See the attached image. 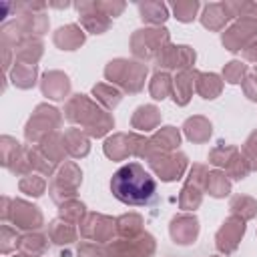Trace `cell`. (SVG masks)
Segmentation results:
<instances>
[{
	"label": "cell",
	"instance_id": "obj_1",
	"mask_svg": "<svg viewBox=\"0 0 257 257\" xmlns=\"http://www.w3.org/2000/svg\"><path fill=\"white\" fill-rule=\"evenodd\" d=\"M110 191L124 205L143 207L155 199L157 183L139 163H128L112 175Z\"/></svg>",
	"mask_w": 257,
	"mask_h": 257
},
{
	"label": "cell",
	"instance_id": "obj_2",
	"mask_svg": "<svg viewBox=\"0 0 257 257\" xmlns=\"http://www.w3.org/2000/svg\"><path fill=\"white\" fill-rule=\"evenodd\" d=\"M66 118L70 122L80 124L82 131L88 133L90 137H102L114 124L112 116L106 110H102L98 104L88 100L84 94H74L68 100V104H66Z\"/></svg>",
	"mask_w": 257,
	"mask_h": 257
},
{
	"label": "cell",
	"instance_id": "obj_3",
	"mask_svg": "<svg viewBox=\"0 0 257 257\" xmlns=\"http://www.w3.org/2000/svg\"><path fill=\"white\" fill-rule=\"evenodd\" d=\"M104 76H106L110 82L118 84L122 90L139 92V90L145 86L147 66H145L143 62L116 58V60L108 62V66L104 68Z\"/></svg>",
	"mask_w": 257,
	"mask_h": 257
},
{
	"label": "cell",
	"instance_id": "obj_4",
	"mask_svg": "<svg viewBox=\"0 0 257 257\" xmlns=\"http://www.w3.org/2000/svg\"><path fill=\"white\" fill-rule=\"evenodd\" d=\"M58 124H60V112L54 106L40 104V106H36V110L28 118L24 135L30 143H40L42 139L52 135L54 128H58Z\"/></svg>",
	"mask_w": 257,
	"mask_h": 257
},
{
	"label": "cell",
	"instance_id": "obj_5",
	"mask_svg": "<svg viewBox=\"0 0 257 257\" xmlns=\"http://www.w3.org/2000/svg\"><path fill=\"white\" fill-rule=\"evenodd\" d=\"M167 44H169L167 28H143L137 30L131 38L133 54L139 58H157Z\"/></svg>",
	"mask_w": 257,
	"mask_h": 257
},
{
	"label": "cell",
	"instance_id": "obj_6",
	"mask_svg": "<svg viewBox=\"0 0 257 257\" xmlns=\"http://www.w3.org/2000/svg\"><path fill=\"white\" fill-rule=\"evenodd\" d=\"M82 181V173L74 163H64V167L56 173V177L52 179L48 193L56 203H64L68 199L76 197L78 185Z\"/></svg>",
	"mask_w": 257,
	"mask_h": 257
},
{
	"label": "cell",
	"instance_id": "obj_7",
	"mask_svg": "<svg viewBox=\"0 0 257 257\" xmlns=\"http://www.w3.org/2000/svg\"><path fill=\"white\" fill-rule=\"evenodd\" d=\"M10 203L12 207L8 209V197L2 199V221L4 223L12 221L20 229H38L42 225V213L38 211V207L26 201H20V199H14Z\"/></svg>",
	"mask_w": 257,
	"mask_h": 257
},
{
	"label": "cell",
	"instance_id": "obj_8",
	"mask_svg": "<svg viewBox=\"0 0 257 257\" xmlns=\"http://www.w3.org/2000/svg\"><path fill=\"white\" fill-rule=\"evenodd\" d=\"M106 257H151L155 253V239L141 233L133 239H116L104 247Z\"/></svg>",
	"mask_w": 257,
	"mask_h": 257
},
{
	"label": "cell",
	"instance_id": "obj_9",
	"mask_svg": "<svg viewBox=\"0 0 257 257\" xmlns=\"http://www.w3.org/2000/svg\"><path fill=\"white\" fill-rule=\"evenodd\" d=\"M147 139L137 137L135 133H118L104 143V155L112 161H122L126 157H143Z\"/></svg>",
	"mask_w": 257,
	"mask_h": 257
},
{
	"label": "cell",
	"instance_id": "obj_10",
	"mask_svg": "<svg viewBox=\"0 0 257 257\" xmlns=\"http://www.w3.org/2000/svg\"><path fill=\"white\" fill-rule=\"evenodd\" d=\"M241 20L235 22L225 34H223V44L229 50H241L249 42H253V36L257 34V10L251 14H239Z\"/></svg>",
	"mask_w": 257,
	"mask_h": 257
},
{
	"label": "cell",
	"instance_id": "obj_11",
	"mask_svg": "<svg viewBox=\"0 0 257 257\" xmlns=\"http://www.w3.org/2000/svg\"><path fill=\"white\" fill-rule=\"evenodd\" d=\"M207 175H209V171H207L203 165H193L191 175H189V179H187V183H185V187H183V191H181V195H179V205H181V209L193 211V209L199 207V203H201V193H203V189H205Z\"/></svg>",
	"mask_w": 257,
	"mask_h": 257
},
{
	"label": "cell",
	"instance_id": "obj_12",
	"mask_svg": "<svg viewBox=\"0 0 257 257\" xmlns=\"http://www.w3.org/2000/svg\"><path fill=\"white\" fill-rule=\"evenodd\" d=\"M114 231H116V221H112L110 217L98 215V213H88L80 223L82 237L88 241H94V243L112 241Z\"/></svg>",
	"mask_w": 257,
	"mask_h": 257
},
{
	"label": "cell",
	"instance_id": "obj_13",
	"mask_svg": "<svg viewBox=\"0 0 257 257\" xmlns=\"http://www.w3.org/2000/svg\"><path fill=\"white\" fill-rule=\"evenodd\" d=\"M151 169L163 179V181H177L183 177L187 167V157L183 153H165L149 159Z\"/></svg>",
	"mask_w": 257,
	"mask_h": 257
},
{
	"label": "cell",
	"instance_id": "obj_14",
	"mask_svg": "<svg viewBox=\"0 0 257 257\" xmlns=\"http://www.w3.org/2000/svg\"><path fill=\"white\" fill-rule=\"evenodd\" d=\"M159 68H179V70H187L195 64V50L191 46H173L167 44L159 56L155 58Z\"/></svg>",
	"mask_w": 257,
	"mask_h": 257
},
{
	"label": "cell",
	"instance_id": "obj_15",
	"mask_svg": "<svg viewBox=\"0 0 257 257\" xmlns=\"http://www.w3.org/2000/svg\"><path fill=\"white\" fill-rule=\"evenodd\" d=\"M243 233H245V221H243L241 217L231 215V217L223 223V227L217 231V237H215L217 249L223 251L225 255H227V253H233V251L237 249V245H239Z\"/></svg>",
	"mask_w": 257,
	"mask_h": 257
},
{
	"label": "cell",
	"instance_id": "obj_16",
	"mask_svg": "<svg viewBox=\"0 0 257 257\" xmlns=\"http://www.w3.org/2000/svg\"><path fill=\"white\" fill-rule=\"evenodd\" d=\"M179 141H181L179 131H177L175 126H165V128H161L159 133H155L151 139H147L143 157L149 161L151 157L165 155V153H173V149L179 145Z\"/></svg>",
	"mask_w": 257,
	"mask_h": 257
},
{
	"label": "cell",
	"instance_id": "obj_17",
	"mask_svg": "<svg viewBox=\"0 0 257 257\" xmlns=\"http://www.w3.org/2000/svg\"><path fill=\"white\" fill-rule=\"evenodd\" d=\"M76 8L80 12V20H82L86 30H90L94 34H100L110 26L108 16L100 10L98 2H80V4H76Z\"/></svg>",
	"mask_w": 257,
	"mask_h": 257
},
{
	"label": "cell",
	"instance_id": "obj_18",
	"mask_svg": "<svg viewBox=\"0 0 257 257\" xmlns=\"http://www.w3.org/2000/svg\"><path fill=\"white\" fill-rule=\"evenodd\" d=\"M199 235V221L193 215H179L171 221V237L179 245H189Z\"/></svg>",
	"mask_w": 257,
	"mask_h": 257
},
{
	"label": "cell",
	"instance_id": "obj_19",
	"mask_svg": "<svg viewBox=\"0 0 257 257\" xmlns=\"http://www.w3.org/2000/svg\"><path fill=\"white\" fill-rule=\"evenodd\" d=\"M197 76L199 72L193 70V68H187V70H179L177 76L173 78V98L177 104H187L191 94H193V88L197 86Z\"/></svg>",
	"mask_w": 257,
	"mask_h": 257
},
{
	"label": "cell",
	"instance_id": "obj_20",
	"mask_svg": "<svg viewBox=\"0 0 257 257\" xmlns=\"http://www.w3.org/2000/svg\"><path fill=\"white\" fill-rule=\"evenodd\" d=\"M42 94L48 96V98H54V100H62L68 90H70V82L66 78V74L58 72V70H52V72H46L42 76Z\"/></svg>",
	"mask_w": 257,
	"mask_h": 257
},
{
	"label": "cell",
	"instance_id": "obj_21",
	"mask_svg": "<svg viewBox=\"0 0 257 257\" xmlns=\"http://www.w3.org/2000/svg\"><path fill=\"white\" fill-rule=\"evenodd\" d=\"M233 18V10H231V4L229 2H219V4H209L201 16V22L203 26L211 28V30H221L223 24L227 20Z\"/></svg>",
	"mask_w": 257,
	"mask_h": 257
},
{
	"label": "cell",
	"instance_id": "obj_22",
	"mask_svg": "<svg viewBox=\"0 0 257 257\" xmlns=\"http://www.w3.org/2000/svg\"><path fill=\"white\" fill-rule=\"evenodd\" d=\"M64 147H66V153L74 159L78 157H84L88 151H90V145H88V137L82 128H68L64 135Z\"/></svg>",
	"mask_w": 257,
	"mask_h": 257
},
{
	"label": "cell",
	"instance_id": "obj_23",
	"mask_svg": "<svg viewBox=\"0 0 257 257\" xmlns=\"http://www.w3.org/2000/svg\"><path fill=\"white\" fill-rule=\"evenodd\" d=\"M84 42V32L74 26V24H68V26H62L56 30L54 34V44L62 50H74L78 48L80 44Z\"/></svg>",
	"mask_w": 257,
	"mask_h": 257
},
{
	"label": "cell",
	"instance_id": "obj_24",
	"mask_svg": "<svg viewBox=\"0 0 257 257\" xmlns=\"http://www.w3.org/2000/svg\"><path fill=\"white\" fill-rule=\"evenodd\" d=\"M40 54H42V42L34 36H26L14 46V56L24 64H34L40 58Z\"/></svg>",
	"mask_w": 257,
	"mask_h": 257
},
{
	"label": "cell",
	"instance_id": "obj_25",
	"mask_svg": "<svg viewBox=\"0 0 257 257\" xmlns=\"http://www.w3.org/2000/svg\"><path fill=\"white\" fill-rule=\"evenodd\" d=\"M36 149H38L50 163H54V165L60 163V161L64 159V155H66L64 139H62L60 135H56V133H52V135H48L46 139H42Z\"/></svg>",
	"mask_w": 257,
	"mask_h": 257
},
{
	"label": "cell",
	"instance_id": "obj_26",
	"mask_svg": "<svg viewBox=\"0 0 257 257\" xmlns=\"http://www.w3.org/2000/svg\"><path fill=\"white\" fill-rule=\"evenodd\" d=\"M159 120H161V112L153 104L139 106L137 112L133 114V126L139 131H153L159 124Z\"/></svg>",
	"mask_w": 257,
	"mask_h": 257
},
{
	"label": "cell",
	"instance_id": "obj_27",
	"mask_svg": "<svg viewBox=\"0 0 257 257\" xmlns=\"http://www.w3.org/2000/svg\"><path fill=\"white\" fill-rule=\"evenodd\" d=\"M48 239L56 245H68L76 239V229H74V225H70L62 219L52 221L48 225Z\"/></svg>",
	"mask_w": 257,
	"mask_h": 257
},
{
	"label": "cell",
	"instance_id": "obj_28",
	"mask_svg": "<svg viewBox=\"0 0 257 257\" xmlns=\"http://www.w3.org/2000/svg\"><path fill=\"white\" fill-rule=\"evenodd\" d=\"M195 88L203 98H215L223 88V80L215 72H199Z\"/></svg>",
	"mask_w": 257,
	"mask_h": 257
},
{
	"label": "cell",
	"instance_id": "obj_29",
	"mask_svg": "<svg viewBox=\"0 0 257 257\" xmlns=\"http://www.w3.org/2000/svg\"><path fill=\"white\" fill-rule=\"evenodd\" d=\"M48 247V241L44 235H38V233H28V235H22L20 241H18V249L20 253L28 255V257H38L46 251Z\"/></svg>",
	"mask_w": 257,
	"mask_h": 257
},
{
	"label": "cell",
	"instance_id": "obj_30",
	"mask_svg": "<svg viewBox=\"0 0 257 257\" xmlns=\"http://www.w3.org/2000/svg\"><path fill=\"white\" fill-rule=\"evenodd\" d=\"M183 128H185L187 137H189L191 141H195V143H203V141H207L209 135H211V122H209L207 118H203V116H193V118H189Z\"/></svg>",
	"mask_w": 257,
	"mask_h": 257
},
{
	"label": "cell",
	"instance_id": "obj_31",
	"mask_svg": "<svg viewBox=\"0 0 257 257\" xmlns=\"http://www.w3.org/2000/svg\"><path fill=\"white\" fill-rule=\"evenodd\" d=\"M10 76H12V82H14L18 88H30V86H34V82H36V66H34V64L18 62V64L12 68Z\"/></svg>",
	"mask_w": 257,
	"mask_h": 257
},
{
	"label": "cell",
	"instance_id": "obj_32",
	"mask_svg": "<svg viewBox=\"0 0 257 257\" xmlns=\"http://www.w3.org/2000/svg\"><path fill=\"white\" fill-rule=\"evenodd\" d=\"M86 217V207L76 201V199H68L64 203H60V219L70 223V225H76V223H82V219Z\"/></svg>",
	"mask_w": 257,
	"mask_h": 257
},
{
	"label": "cell",
	"instance_id": "obj_33",
	"mask_svg": "<svg viewBox=\"0 0 257 257\" xmlns=\"http://www.w3.org/2000/svg\"><path fill=\"white\" fill-rule=\"evenodd\" d=\"M229 209H231V215L241 217L243 221H247V219H251V217L257 213V203H255L251 197H245V195H235V197L231 199Z\"/></svg>",
	"mask_w": 257,
	"mask_h": 257
},
{
	"label": "cell",
	"instance_id": "obj_34",
	"mask_svg": "<svg viewBox=\"0 0 257 257\" xmlns=\"http://www.w3.org/2000/svg\"><path fill=\"white\" fill-rule=\"evenodd\" d=\"M141 225H143V219L139 215H135V213L122 215V217L116 219V233L122 235V237L133 239V237H139L143 233V227Z\"/></svg>",
	"mask_w": 257,
	"mask_h": 257
},
{
	"label": "cell",
	"instance_id": "obj_35",
	"mask_svg": "<svg viewBox=\"0 0 257 257\" xmlns=\"http://www.w3.org/2000/svg\"><path fill=\"white\" fill-rule=\"evenodd\" d=\"M139 12H141V18L145 22H151V24H161L169 18L167 14V6L161 4V2H145V4H139Z\"/></svg>",
	"mask_w": 257,
	"mask_h": 257
},
{
	"label": "cell",
	"instance_id": "obj_36",
	"mask_svg": "<svg viewBox=\"0 0 257 257\" xmlns=\"http://www.w3.org/2000/svg\"><path fill=\"white\" fill-rule=\"evenodd\" d=\"M205 189L209 191V195L213 197H225L229 195V181H227V173H221V171H211L207 175V181H205Z\"/></svg>",
	"mask_w": 257,
	"mask_h": 257
},
{
	"label": "cell",
	"instance_id": "obj_37",
	"mask_svg": "<svg viewBox=\"0 0 257 257\" xmlns=\"http://www.w3.org/2000/svg\"><path fill=\"white\" fill-rule=\"evenodd\" d=\"M149 90L153 94V98L163 100L165 96H169L173 92V78L167 72H157L149 84Z\"/></svg>",
	"mask_w": 257,
	"mask_h": 257
},
{
	"label": "cell",
	"instance_id": "obj_38",
	"mask_svg": "<svg viewBox=\"0 0 257 257\" xmlns=\"http://www.w3.org/2000/svg\"><path fill=\"white\" fill-rule=\"evenodd\" d=\"M92 94L96 96V100L100 104H104L106 108H114L118 102H120V92L114 88V86H108V84H96L92 88Z\"/></svg>",
	"mask_w": 257,
	"mask_h": 257
},
{
	"label": "cell",
	"instance_id": "obj_39",
	"mask_svg": "<svg viewBox=\"0 0 257 257\" xmlns=\"http://www.w3.org/2000/svg\"><path fill=\"white\" fill-rule=\"evenodd\" d=\"M239 153L237 147H231V145H225V143H219L211 153H209V163L217 165V167H227L231 163V159Z\"/></svg>",
	"mask_w": 257,
	"mask_h": 257
},
{
	"label": "cell",
	"instance_id": "obj_40",
	"mask_svg": "<svg viewBox=\"0 0 257 257\" xmlns=\"http://www.w3.org/2000/svg\"><path fill=\"white\" fill-rule=\"evenodd\" d=\"M249 171H251V169H249L247 161L243 159L241 151H239V153H237V155L231 159V163L225 167V173H227V177H231V179H235V181H241V179H245Z\"/></svg>",
	"mask_w": 257,
	"mask_h": 257
},
{
	"label": "cell",
	"instance_id": "obj_41",
	"mask_svg": "<svg viewBox=\"0 0 257 257\" xmlns=\"http://www.w3.org/2000/svg\"><path fill=\"white\" fill-rule=\"evenodd\" d=\"M44 187H46V181L38 175H26L20 181V191L32 197H40L44 193Z\"/></svg>",
	"mask_w": 257,
	"mask_h": 257
},
{
	"label": "cell",
	"instance_id": "obj_42",
	"mask_svg": "<svg viewBox=\"0 0 257 257\" xmlns=\"http://www.w3.org/2000/svg\"><path fill=\"white\" fill-rule=\"evenodd\" d=\"M245 72H247V64H243V62H239V60H231V62L225 66L223 76H225L227 82L237 84V82H243Z\"/></svg>",
	"mask_w": 257,
	"mask_h": 257
},
{
	"label": "cell",
	"instance_id": "obj_43",
	"mask_svg": "<svg viewBox=\"0 0 257 257\" xmlns=\"http://www.w3.org/2000/svg\"><path fill=\"white\" fill-rule=\"evenodd\" d=\"M241 155H243V159L247 161L249 169H251V171H257V131L247 139V143H245Z\"/></svg>",
	"mask_w": 257,
	"mask_h": 257
},
{
	"label": "cell",
	"instance_id": "obj_44",
	"mask_svg": "<svg viewBox=\"0 0 257 257\" xmlns=\"http://www.w3.org/2000/svg\"><path fill=\"white\" fill-rule=\"evenodd\" d=\"M175 14L181 22H191L195 18V12L199 8V2H177L175 6Z\"/></svg>",
	"mask_w": 257,
	"mask_h": 257
},
{
	"label": "cell",
	"instance_id": "obj_45",
	"mask_svg": "<svg viewBox=\"0 0 257 257\" xmlns=\"http://www.w3.org/2000/svg\"><path fill=\"white\" fill-rule=\"evenodd\" d=\"M18 241H20V237H18V233H16V229H10V225H2V253L6 255L12 247L16 249L18 247Z\"/></svg>",
	"mask_w": 257,
	"mask_h": 257
},
{
	"label": "cell",
	"instance_id": "obj_46",
	"mask_svg": "<svg viewBox=\"0 0 257 257\" xmlns=\"http://www.w3.org/2000/svg\"><path fill=\"white\" fill-rule=\"evenodd\" d=\"M78 257H106V253L96 243H82L78 247Z\"/></svg>",
	"mask_w": 257,
	"mask_h": 257
},
{
	"label": "cell",
	"instance_id": "obj_47",
	"mask_svg": "<svg viewBox=\"0 0 257 257\" xmlns=\"http://www.w3.org/2000/svg\"><path fill=\"white\" fill-rule=\"evenodd\" d=\"M243 90H245L247 98L257 100V76H245L243 78Z\"/></svg>",
	"mask_w": 257,
	"mask_h": 257
},
{
	"label": "cell",
	"instance_id": "obj_48",
	"mask_svg": "<svg viewBox=\"0 0 257 257\" xmlns=\"http://www.w3.org/2000/svg\"><path fill=\"white\" fill-rule=\"evenodd\" d=\"M243 56H245L247 60H253V62H257V40L249 42V44L243 48Z\"/></svg>",
	"mask_w": 257,
	"mask_h": 257
},
{
	"label": "cell",
	"instance_id": "obj_49",
	"mask_svg": "<svg viewBox=\"0 0 257 257\" xmlns=\"http://www.w3.org/2000/svg\"><path fill=\"white\" fill-rule=\"evenodd\" d=\"M14 257H28V255H24V253H18V255H14Z\"/></svg>",
	"mask_w": 257,
	"mask_h": 257
},
{
	"label": "cell",
	"instance_id": "obj_50",
	"mask_svg": "<svg viewBox=\"0 0 257 257\" xmlns=\"http://www.w3.org/2000/svg\"><path fill=\"white\" fill-rule=\"evenodd\" d=\"M255 76H257V66H255Z\"/></svg>",
	"mask_w": 257,
	"mask_h": 257
},
{
	"label": "cell",
	"instance_id": "obj_51",
	"mask_svg": "<svg viewBox=\"0 0 257 257\" xmlns=\"http://www.w3.org/2000/svg\"><path fill=\"white\" fill-rule=\"evenodd\" d=\"M211 257H217V255H211Z\"/></svg>",
	"mask_w": 257,
	"mask_h": 257
}]
</instances>
